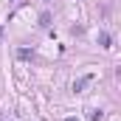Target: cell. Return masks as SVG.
<instances>
[{
  "label": "cell",
  "instance_id": "6da1fadb",
  "mask_svg": "<svg viewBox=\"0 0 121 121\" xmlns=\"http://www.w3.org/2000/svg\"><path fill=\"white\" fill-rule=\"evenodd\" d=\"M93 79H96L93 73H87V76H82V79H76V82H73V90H76V93H79V90H85V87L90 85Z\"/></svg>",
  "mask_w": 121,
  "mask_h": 121
},
{
  "label": "cell",
  "instance_id": "7a4b0ae2",
  "mask_svg": "<svg viewBox=\"0 0 121 121\" xmlns=\"http://www.w3.org/2000/svg\"><path fill=\"white\" fill-rule=\"evenodd\" d=\"M39 28H51V14H48V11L39 14Z\"/></svg>",
  "mask_w": 121,
  "mask_h": 121
},
{
  "label": "cell",
  "instance_id": "3957f363",
  "mask_svg": "<svg viewBox=\"0 0 121 121\" xmlns=\"http://www.w3.org/2000/svg\"><path fill=\"white\" fill-rule=\"evenodd\" d=\"M87 118H90V121H101L104 113H101V110H87Z\"/></svg>",
  "mask_w": 121,
  "mask_h": 121
},
{
  "label": "cell",
  "instance_id": "277c9868",
  "mask_svg": "<svg viewBox=\"0 0 121 121\" xmlns=\"http://www.w3.org/2000/svg\"><path fill=\"white\" fill-rule=\"evenodd\" d=\"M99 45H101V48H110V34L101 31V34H99Z\"/></svg>",
  "mask_w": 121,
  "mask_h": 121
},
{
  "label": "cell",
  "instance_id": "5b68a950",
  "mask_svg": "<svg viewBox=\"0 0 121 121\" xmlns=\"http://www.w3.org/2000/svg\"><path fill=\"white\" fill-rule=\"evenodd\" d=\"M17 56H20V59H31V56H34V51H28V48H20V51H17Z\"/></svg>",
  "mask_w": 121,
  "mask_h": 121
},
{
  "label": "cell",
  "instance_id": "8992f818",
  "mask_svg": "<svg viewBox=\"0 0 121 121\" xmlns=\"http://www.w3.org/2000/svg\"><path fill=\"white\" fill-rule=\"evenodd\" d=\"M68 121H76V118H68Z\"/></svg>",
  "mask_w": 121,
  "mask_h": 121
},
{
  "label": "cell",
  "instance_id": "52a82bcc",
  "mask_svg": "<svg viewBox=\"0 0 121 121\" xmlns=\"http://www.w3.org/2000/svg\"><path fill=\"white\" fill-rule=\"evenodd\" d=\"M45 3H48V0H45Z\"/></svg>",
  "mask_w": 121,
  "mask_h": 121
}]
</instances>
